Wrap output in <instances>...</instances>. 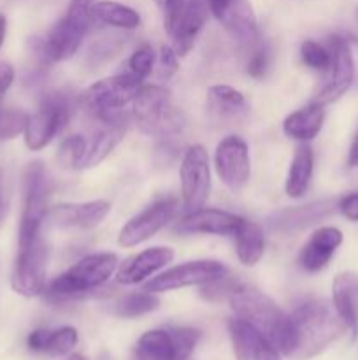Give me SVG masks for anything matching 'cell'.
<instances>
[{
    "label": "cell",
    "mask_w": 358,
    "mask_h": 360,
    "mask_svg": "<svg viewBox=\"0 0 358 360\" xmlns=\"http://www.w3.org/2000/svg\"><path fill=\"white\" fill-rule=\"evenodd\" d=\"M346 333V326L330 302L316 299L298 306L288 315L279 352L297 360L321 354Z\"/></svg>",
    "instance_id": "6da1fadb"
},
{
    "label": "cell",
    "mask_w": 358,
    "mask_h": 360,
    "mask_svg": "<svg viewBox=\"0 0 358 360\" xmlns=\"http://www.w3.org/2000/svg\"><path fill=\"white\" fill-rule=\"evenodd\" d=\"M118 257L109 252L83 257L46 287V295L49 301H67L95 292L107 283L118 269Z\"/></svg>",
    "instance_id": "7a4b0ae2"
},
{
    "label": "cell",
    "mask_w": 358,
    "mask_h": 360,
    "mask_svg": "<svg viewBox=\"0 0 358 360\" xmlns=\"http://www.w3.org/2000/svg\"><path fill=\"white\" fill-rule=\"evenodd\" d=\"M228 301L237 319L260 330L279 350L288 315L269 295L251 285H237Z\"/></svg>",
    "instance_id": "3957f363"
},
{
    "label": "cell",
    "mask_w": 358,
    "mask_h": 360,
    "mask_svg": "<svg viewBox=\"0 0 358 360\" xmlns=\"http://www.w3.org/2000/svg\"><path fill=\"white\" fill-rule=\"evenodd\" d=\"M133 118L150 136L174 137L185 130L186 120L171 102V91L158 84H142L133 98Z\"/></svg>",
    "instance_id": "277c9868"
},
{
    "label": "cell",
    "mask_w": 358,
    "mask_h": 360,
    "mask_svg": "<svg viewBox=\"0 0 358 360\" xmlns=\"http://www.w3.org/2000/svg\"><path fill=\"white\" fill-rule=\"evenodd\" d=\"M93 21L91 7L70 2L67 13L53 25L48 37L42 41H34V44L44 58L51 62H62L76 55Z\"/></svg>",
    "instance_id": "5b68a950"
},
{
    "label": "cell",
    "mask_w": 358,
    "mask_h": 360,
    "mask_svg": "<svg viewBox=\"0 0 358 360\" xmlns=\"http://www.w3.org/2000/svg\"><path fill=\"white\" fill-rule=\"evenodd\" d=\"M164 18V28L179 56L190 53L207 20L206 0H154Z\"/></svg>",
    "instance_id": "8992f818"
},
{
    "label": "cell",
    "mask_w": 358,
    "mask_h": 360,
    "mask_svg": "<svg viewBox=\"0 0 358 360\" xmlns=\"http://www.w3.org/2000/svg\"><path fill=\"white\" fill-rule=\"evenodd\" d=\"M49 176L42 162H30L23 174V213L18 246H27L41 238L42 221L48 217Z\"/></svg>",
    "instance_id": "52a82bcc"
},
{
    "label": "cell",
    "mask_w": 358,
    "mask_h": 360,
    "mask_svg": "<svg viewBox=\"0 0 358 360\" xmlns=\"http://www.w3.org/2000/svg\"><path fill=\"white\" fill-rule=\"evenodd\" d=\"M142 86V79L125 72L105 77L91 84L83 94V104L98 122H107L121 115V109L133 102L137 91Z\"/></svg>",
    "instance_id": "ba28073f"
},
{
    "label": "cell",
    "mask_w": 358,
    "mask_h": 360,
    "mask_svg": "<svg viewBox=\"0 0 358 360\" xmlns=\"http://www.w3.org/2000/svg\"><path fill=\"white\" fill-rule=\"evenodd\" d=\"M72 109L74 105L69 95L58 91L46 95L41 102V108L27 120L23 134L28 150L39 151L48 146L69 123Z\"/></svg>",
    "instance_id": "9c48e42d"
},
{
    "label": "cell",
    "mask_w": 358,
    "mask_h": 360,
    "mask_svg": "<svg viewBox=\"0 0 358 360\" xmlns=\"http://www.w3.org/2000/svg\"><path fill=\"white\" fill-rule=\"evenodd\" d=\"M202 333L192 327H168L142 334L133 354L150 360H188Z\"/></svg>",
    "instance_id": "30bf717a"
},
{
    "label": "cell",
    "mask_w": 358,
    "mask_h": 360,
    "mask_svg": "<svg viewBox=\"0 0 358 360\" xmlns=\"http://www.w3.org/2000/svg\"><path fill=\"white\" fill-rule=\"evenodd\" d=\"M48 259L49 250L42 236L30 245L18 246V257L11 278L14 292L23 297H37L42 294L46 290Z\"/></svg>",
    "instance_id": "8fae6325"
},
{
    "label": "cell",
    "mask_w": 358,
    "mask_h": 360,
    "mask_svg": "<svg viewBox=\"0 0 358 360\" xmlns=\"http://www.w3.org/2000/svg\"><path fill=\"white\" fill-rule=\"evenodd\" d=\"M179 174L186 213L206 207L211 193V165L206 148L200 144L188 148L183 157Z\"/></svg>",
    "instance_id": "7c38bea8"
},
{
    "label": "cell",
    "mask_w": 358,
    "mask_h": 360,
    "mask_svg": "<svg viewBox=\"0 0 358 360\" xmlns=\"http://www.w3.org/2000/svg\"><path fill=\"white\" fill-rule=\"evenodd\" d=\"M227 274V267L218 260H193V262H185L181 266L171 267L158 276L151 278L144 285V290L151 292V294H160V292H171L178 290V288L193 287V285L209 283V281L223 278Z\"/></svg>",
    "instance_id": "4fadbf2b"
},
{
    "label": "cell",
    "mask_w": 358,
    "mask_h": 360,
    "mask_svg": "<svg viewBox=\"0 0 358 360\" xmlns=\"http://www.w3.org/2000/svg\"><path fill=\"white\" fill-rule=\"evenodd\" d=\"M175 211H178V200L174 197L157 200L150 207L135 214L132 220L126 221L125 227L119 231L118 245L123 248H133L137 245H142L174 218Z\"/></svg>",
    "instance_id": "5bb4252c"
},
{
    "label": "cell",
    "mask_w": 358,
    "mask_h": 360,
    "mask_svg": "<svg viewBox=\"0 0 358 360\" xmlns=\"http://www.w3.org/2000/svg\"><path fill=\"white\" fill-rule=\"evenodd\" d=\"M214 167L221 181L234 192L244 188L251 176V158L246 141L239 136H228L216 146Z\"/></svg>",
    "instance_id": "9a60e30c"
},
{
    "label": "cell",
    "mask_w": 358,
    "mask_h": 360,
    "mask_svg": "<svg viewBox=\"0 0 358 360\" xmlns=\"http://www.w3.org/2000/svg\"><path fill=\"white\" fill-rule=\"evenodd\" d=\"M330 53H332V62H330L329 69L330 77L314 98V102L321 105L332 104L337 98L343 97L350 90L354 79V60L347 39L340 37V35H332Z\"/></svg>",
    "instance_id": "2e32d148"
},
{
    "label": "cell",
    "mask_w": 358,
    "mask_h": 360,
    "mask_svg": "<svg viewBox=\"0 0 358 360\" xmlns=\"http://www.w3.org/2000/svg\"><path fill=\"white\" fill-rule=\"evenodd\" d=\"M337 210V200L333 199H319L305 204V206L284 207V210L276 211L267 218V229L277 234H295L311 225L319 224L326 220L333 211Z\"/></svg>",
    "instance_id": "e0dca14e"
},
{
    "label": "cell",
    "mask_w": 358,
    "mask_h": 360,
    "mask_svg": "<svg viewBox=\"0 0 358 360\" xmlns=\"http://www.w3.org/2000/svg\"><path fill=\"white\" fill-rule=\"evenodd\" d=\"M244 218L237 214L227 213L221 210L200 207V210L186 213L175 225L179 234H213V236H230L234 238L241 229Z\"/></svg>",
    "instance_id": "ac0fdd59"
},
{
    "label": "cell",
    "mask_w": 358,
    "mask_h": 360,
    "mask_svg": "<svg viewBox=\"0 0 358 360\" xmlns=\"http://www.w3.org/2000/svg\"><path fill=\"white\" fill-rule=\"evenodd\" d=\"M228 334L237 360H281V352L260 330L237 316L228 322Z\"/></svg>",
    "instance_id": "d6986e66"
},
{
    "label": "cell",
    "mask_w": 358,
    "mask_h": 360,
    "mask_svg": "<svg viewBox=\"0 0 358 360\" xmlns=\"http://www.w3.org/2000/svg\"><path fill=\"white\" fill-rule=\"evenodd\" d=\"M174 259V250L167 246H153L137 255L130 257L119 266L116 281L121 285L142 283L146 278L153 276Z\"/></svg>",
    "instance_id": "ffe728a7"
},
{
    "label": "cell",
    "mask_w": 358,
    "mask_h": 360,
    "mask_svg": "<svg viewBox=\"0 0 358 360\" xmlns=\"http://www.w3.org/2000/svg\"><path fill=\"white\" fill-rule=\"evenodd\" d=\"M343 245V232L337 227H319L312 232L309 241L298 255V264L305 273H318L325 269L336 250Z\"/></svg>",
    "instance_id": "44dd1931"
},
{
    "label": "cell",
    "mask_w": 358,
    "mask_h": 360,
    "mask_svg": "<svg viewBox=\"0 0 358 360\" xmlns=\"http://www.w3.org/2000/svg\"><path fill=\"white\" fill-rule=\"evenodd\" d=\"M332 304L337 315L351 334V340L358 336V273L344 271L333 278Z\"/></svg>",
    "instance_id": "7402d4cb"
},
{
    "label": "cell",
    "mask_w": 358,
    "mask_h": 360,
    "mask_svg": "<svg viewBox=\"0 0 358 360\" xmlns=\"http://www.w3.org/2000/svg\"><path fill=\"white\" fill-rule=\"evenodd\" d=\"M100 129L93 132L91 139H86V153H84L83 162H81V169L95 167L114 151V148L125 137L126 116L118 115L114 118L107 120V122H100Z\"/></svg>",
    "instance_id": "603a6c76"
},
{
    "label": "cell",
    "mask_w": 358,
    "mask_h": 360,
    "mask_svg": "<svg viewBox=\"0 0 358 360\" xmlns=\"http://www.w3.org/2000/svg\"><path fill=\"white\" fill-rule=\"evenodd\" d=\"M109 211L111 204L107 200H90L83 204H58L48 214L60 227L93 229L107 217Z\"/></svg>",
    "instance_id": "cb8c5ba5"
},
{
    "label": "cell",
    "mask_w": 358,
    "mask_h": 360,
    "mask_svg": "<svg viewBox=\"0 0 358 360\" xmlns=\"http://www.w3.org/2000/svg\"><path fill=\"white\" fill-rule=\"evenodd\" d=\"M225 30L232 35L234 41L242 46H255L260 39L258 23H256L255 13L246 0H235L234 6L228 9L220 20Z\"/></svg>",
    "instance_id": "d4e9b609"
},
{
    "label": "cell",
    "mask_w": 358,
    "mask_h": 360,
    "mask_svg": "<svg viewBox=\"0 0 358 360\" xmlns=\"http://www.w3.org/2000/svg\"><path fill=\"white\" fill-rule=\"evenodd\" d=\"M323 122H325V109L318 102H312L305 108L290 112L284 118L283 132L290 139L307 143V141H312L321 132Z\"/></svg>",
    "instance_id": "484cf974"
},
{
    "label": "cell",
    "mask_w": 358,
    "mask_h": 360,
    "mask_svg": "<svg viewBox=\"0 0 358 360\" xmlns=\"http://www.w3.org/2000/svg\"><path fill=\"white\" fill-rule=\"evenodd\" d=\"M77 330L74 327H60V329H35L27 338V345L32 352L48 355H67L76 348Z\"/></svg>",
    "instance_id": "4316f807"
},
{
    "label": "cell",
    "mask_w": 358,
    "mask_h": 360,
    "mask_svg": "<svg viewBox=\"0 0 358 360\" xmlns=\"http://www.w3.org/2000/svg\"><path fill=\"white\" fill-rule=\"evenodd\" d=\"M312 169H314V155H312L311 146L300 144L295 151L293 160H291L290 169H288L286 183H284V190H286L288 197L300 199V197L305 195L309 185H311Z\"/></svg>",
    "instance_id": "83f0119b"
},
{
    "label": "cell",
    "mask_w": 358,
    "mask_h": 360,
    "mask_svg": "<svg viewBox=\"0 0 358 360\" xmlns=\"http://www.w3.org/2000/svg\"><path fill=\"white\" fill-rule=\"evenodd\" d=\"M234 238L239 262L246 267L256 266L265 252V236L262 227L255 221L244 220Z\"/></svg>",
    "instance_id": "f1b7e54d"
},
{
    "label": "cell",
    "mask_w": 358,
    "mask_h": 360,
    "mask_svg": "<svg viewBox=\"0 0 358 360\" xmlns=\"http://www.w3.org/2000/svg\"><path fill=\"white\" fill-rule=\"evenodd\" d=\"M91 14L95 21L109 25V27L121 28V30H133L140 25V14L132 7L125 6L114 0H98L91 6Z\"/></svg>",
    "instance_id": "f546056e"
},
{
    "label": "cell",
    "mask_w": 358,
    "mask_h": 360,
    "mask_svg": "<svg viewBox=\"0 0 358 360\" xmlns=\"http://www.w3.org/2000/svg\"><path fill=\"white\" fill-rule=\"evenodd\" d=\"M209 98L213 108L218 115L228 116V118H237V116L248 112V102L246 97L235 88L227 84H214L209 88Z\"/></svg>",
    "instance_id": "4dcf8cb0"
},
{
    "label": "cell",
    "mask_w": 358,
    "mask_h": 360,
    "mask_svg": "<svg viewBox=\"0 0 358 360\" xmlns=\"http://www.w3.org/2000/svg\"><path fill=\"white\" fill-rule=\"evenodd\" d=\"M160 301L151 292H133L126 294L114 304V313L121 319H135V316L146 315V313L154 311Z\"/></svg>",
    "instance_id": "1f68e13d"
},
{
    "label": "cell",
    "mask_w": 358,
    "mask_h": 360,
    "mask_svg": "<svg viewBox=\"0 0 358 360\" xmlns=\"http://www.w3.org/2000/svg\"><path fill=\"white\" fill-rule=\"evenodd\" d=\"M86 137L83 136H69L58 150V160L67 169H81L84 153H86Z\"/></svg>",
    "instance_id": "d6a6232c"
},
{
    "label": "cell",
    "mask_w": 358,
    "mask_h": 360,
    "mask_svg": "<svg viewBox=\"0 0 358 360\" xmlns=\"http://www.w3.org/2000/svg\"><path fill=\"white\" fill-rule=\"evenodd\" d=\"M300 56L302 62L312 70H319V72H325V70L330 69V62H332V53H330V48H325L319 42L307 41L302 42L300 46Z\"/></svg>",
    "instance_id": "836d02e7"
},
{
    "label": "cell",
    "mask_w": 358,
    "mask_h": 360,
    "mask_svg": "<svg viewBox=\"0 0 358 360\" xmlns=\"http://www.w3.org/2000/svg\"><path fill=\"white\" fill-rule=\"evenodd\" d=\"M28 115L20 109H0V141L14 139L25 132Z\"/></svg>",
    "instance_id": "e575fe53"
},
{
    "label": "cell",
    "mask_w": 358,
    "mask_h": 360,
    "mask_svg": "<svg viewBox=\"0 0 358 360\" xmlns=\"http://www.w3.org/2000/svg\"><path fill=\"white\" fill-rule=\"evenodd\" d=\"M153 63H154V53L153 48L150 44H142L140 48L135 49L132 56L128 60V70L126 72L133 74L139 79H146L147 76L153 70Z\"/></svg>",
    "instance_id": "d590c367"
},
{
    "label": "cell",
    "mask_w": 358,
    "mask_h": 360,
    "mask_svg": "<svg viewBox=\"0 0 358 360\" xmlns=\"http://www.w3.org/2000/svg\"><path fill=\"white\" fill-rule=\"evenodd\" d=\"M269 49H267V46H263L262 42L258 41L253 46V51L251 55H249L248 63H246V70H248V74L251 77L260 79V77L265 76L267 70H269Z\"/></svg>",
    "instance_id": "8d00e7d4"
},
{
    "label": "cell",
    "mask_w": 358,
    "mask_h": 360,
    "mask_svg": "<svg viewBox=\"0 0 358 360\" xmlns=\"http://www.w3.org/2000/svg\"><path fill=\"white\" fill-rule=\"evenodd\" d=\"M237 285L232 283L228 280V274L223 278H218V280L209 281V283H204L202 288H200V295L207 301H221L225 297H230L232 292L235 290Z\"/></svg>",
    "instance_id": "74e56055"
},
{
    "label": "cell",
    "mask_w": 358,
    "mask_h": 360,
    "mask_svg": "<svg viewBox=\"0 0 358 360\" xmlns=\"http://www.w3.org/2000/svg\"><path fill=\"white\" fill-rule=\"evenodd\" d=\"M178 56L179 55L175 53V49L172 46H161L160 58H158V76L161 79H168V77L178 72Z\"/></svg>",
    "instance_id": "f35d334b"
},
{
    "label": "cell",
    "mask_w": 358,
    "mask_h": 360,
    "mask_svg": "<svg viewBox=\"0 0 358 360\" xmlns=\"http://www.w3.org/2000/svg\"><path fill=\"white\" fill-rule=\"evenodd\" d=\"M337 210L350 221H358V192L347 193L337 202Z\"/></svg>",
    "instance_id": "ab89813d"
},
{
    "label": "cell",
    "mask_w": 358,
    "mask_h": 360,
    "mask_svg": "<svg viewBox=\"0 0 358 360\" xmlns=\"http://www.w3.org/2000/svg\"><path fill=\"white\" fill-rule=\"evenodd\" d=\"M14 81V69L11 63L0 62V97L11 88Z\"/></svg>",
    "instance_id": "60d3db41"
},
{
    "label": "cell",
    "mask_w": 358,
    "mask_h": 360,
    "mask_svg": "<svg viewBox=\"0 0 358 360\" xmlns=\"http://www.w3.org/2000/svg\"><path fill=\"white\" fill-rule=\"evenodd\" d=\"M234 2L235 0H206L207 7H209V11L214 14V18H216L218 21L228 13V9L234 6Z\"/></svg>",
    "instance_id": "b9f144b4"
},
{
    "label": "cell",
    "mask_w": 358,
    "mask_h": 360,
    "mask_svg": "<svg viewBox=\"0 0 358 360\" xmlns=\"http://www.w3.org/2000/svg\"><path fill=\"white\" fill-rule=\"evenodd\" d=\"M347 165L350 167H358V129L354 132L353 141H351V146H350V153H347Z\"/></svg>",
    "instance_id": "7bdbcfd3"
},
{
    "label": "cell",
    "mask_w": 358,
    "mask_h": 360,
    "mask_svg": "<svg viewBox=\"0 0 358 360\" xmlns=\"http://www.w3.org/2000/svg\"><path fill=\"white\" fill-rule=\"evenodd\" d=\"M7 213V200H6V190H4V174L0 171V225H2L4 218Z\"/></svg>",
    "instance_id": "ee69618b"
},
{
    "label": "cell",
    "mask_w": 358,
    "mask_h": 360,
    "mask_svg": "<svg viewBox=\"0 0 358 360\" xmlns=\"http://www.w3.org/2000/svg\"><path fill=\"white\" fill-rule=\"evenodd\" d=\"M6 30H7V20L2 13H0V48L4 44V39H6Z\"/></svg>",
    "instance_id": "f6af8a7d"
},
{
    "label": "cell",
    "mask_w": 358,
    "mask_h": 360,
    "mask_svg": "<svg viewBox=\"0 0 358 360\" xmlns=\"http://www.w3.org/2000/svg\"><path fill=\"white\" fill-rule=\"evenodd\" d=\"M70 2H76V4H81V6L91 7L95 4V0H70Z\"/></svg>",
    "instance_id": "bcb514c9"
},
{
    "label": "cell",
    "mask_w": 358,
    "mask_h": 360,
    "mask_svg": "<svg viewBox=\"0 0 358 360\" xmlns=\"http://www.w3.org/2000/svg\"><path fill=\"white\" fill-rule=\"evenodd\" d=\"M65 360H88V359L81 354H72V355H69Z\"/></svg>",
    "instance_id": "7dc6e473"
},
{
    "label": "cell",
    "mask_w": 358,
    "mask_h": 360,
    "mask_svg": "<svg viewBox=\"0 0 358 360\" xmlns=\"http://www.w3.org/2000/svg\"><path fill=\"white\" fill-rule=\"evenodd\" d=\"M130 360H150V359L139 357V355H137V354H133V355H132V359H130ZM188 360H192V359H188Z\"/></svg>",
    "instance_id": "c3c4849f"
},
{
    "label": "cell",
    "mask_w": 358,
    "mask_h": 360,
    "mask_svg": "<svg viewBox=\"0 0 358 360\" xmlns=\"http://www.w3.org/2000/svg\"><path fill=\"white\" fill-rule=\"evenodd\" d=\"M354 18H357V21H358V9H357V14H354Z\"/></svg>",
    "instance_id": "681fc988"
}]
</instances>
